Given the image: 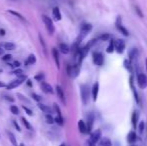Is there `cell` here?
I'll return each mask as SVG.
<instances>
[{
    "label": "cell",
    "mask_w": 147,
    "mask_h": 146,
    "mask_svg": "<svg viewBox=\"0 0 147 146\" xmlns=\"http://www.w3.org/2000/svg\"><path fill=\"white\" fill-rule=\"evenodd\" d=\"M100 138H101V130L97 129L93 133H91L89 139L86 141L85 146H96L97 142L100 140Z\"/></svg>",
    "instance_id": "1"
},
{
    "label": "cell",
    "mask_w": 147,
    "mask_h": 146,
    "mask_svg": "<svg viewBox=\"0 0 147 146\" xmlns=\"http://www.w3.org/2000/svg\"><path fill=\"white\" fill-rule=\"evenodd\" d=\"M80 93H81L82 103L86 105L89 102V98H90V90H89V86L87 84H83L80 86Z\"/></svg>",
    "instance_id": "2"
},
{
    "label": "cell",
    "mask_w": 147,
    "mask_h": 146,
    "mask_svg": "<svg viewBox=\"0 0 147 146\" xmlns=\"http://www.w3.org/2000/svg\"><path fill=\"white\" fill-rule=\"evenodd\" d=\"M26 79H27V76L26 75H22V76H20V77H17V79L12 80L9 84H7V85H6V88H7L8 90L14 89V88H16V87H18V86L21 85V84L23 83Z\"/></svg>",
    "instance_id": "3"
},
{
    "label": "cell",
    "mask_w": 147,
    "mask_h": 146,
    "mask_svg": "<svg viewBox=\"0 0 147 146\" xmlns=\"http://www.w3.org/2000/svg\"><path fill=\"white\" fill-rule=\"evenodd\" d=\"M42 20L43 23H44L45 27H46L47 31H48L49 34H53L55 31V27L54 24H53V21L50 17H48L47 15H42Z\"/></svg>",
    "instance_id": "4"
},
{
    "label": "cell",
    "mask_w": 147,
    "mask_h": 146,
    "mask_svg": "<svg viewBox=\"0 0 147 146\" xmlns=\"http://www.w3.org/2000/svg\"><path fill=\"white\" fill-rule=\"evenodd\" d=\"M137 84L140 89H145L147 86V77L142 72H137Z\"/></svg>",
    "instance_id": "5"
},
{
    "label": "cell",
    "mask_w": 147,
    "mask_h": 146,
    "mask_svg": "<svg viewBox=\"0 0 147 146\" xmlns=\"http://www.w3.org/2000/svg\"><path fill=\"white\" fill-rule=\"evenodd\" d=\"M67 74L72 78H75L79 74V65H68L67 66Z\"/></svg>",
    "instance_id": "6"
},
{
    "label": "cell",
    "mask_w": 147,
    "mask_h": 146,
    "mask_svg": "<svg viewBox=\"0 0 147 146\" xmlns=\"http://www.w3.org/2000/svg\"><path fill=\"white\" fill-rule=\"evenodd\" d=\"M124 49H125V42L123 39L114 40V50H116L117 53H119V54L123 53Z\"/></svg>",
    "instance_id": "7"
},
{
    "label": "cell",
    "mask_w": 147,
    "mask_h": 146,
    "mask_svg": "<svg viewBox=\"0 0 147 146\" xmlns=\"http://www.w3.org/2000/svg\"><path fill=\"white\" fill-rule=\"evenodd\" d=\"M92 56H93V62H94L95 65H97V66L103 65V62H104V56H103L102 53L94 52Z\"/></svg>",
    "instance_id": "8"
},
{
    "label": "cell",
    "mask_w": 147,
    "mask_h": 146,
    "mask_svg": "<svg viewBox=\"0 0 147 146\" xmlns=\"http://www.w3.org/2000/svg\"><path fill=\"white\" fill-rule=\"evenodd\" d=\"M128 56H129V61L132 63V65L134 63L137 62V59H138V56H139V52L136 48H131L128 53Z\"/></svg>",
    "instance_id": "9"
},
{
    "label": "cell",
    "mask_w": 147,
    "mask_h": 146,
    "mask_svg": "<svg viewBox=\"0 0 147 146\" xmlns=\"http://www.w3.org/2000/svg\"><path fill=\"white\" fill-rule=\"evenodd\" d=\"M116 28L118 30H119L120 32H121L123 35H125V36H128L129 35V32H128V30L126 29L125 27H124L123 25H122V23H121V18H120V16H118V18H117V20H116Z\"/></svg>",
    "instance_id": "10"
},
{
    "label": "cell",
    "mask_w": 147,
    "mask_h": 146,
    "mask_svg": "<svg viewBox=\"0 0 147 146\" xmlns=\"http://www.w3.org/2000/svg\"><path fill=\"white\" fill-rule=\"evenodd\" d=\"M93 124H94V115L93 113H89L87 115V123H86V127H87V133L91 132L92 130Z\"/></svg>",
    "instance_id": "11"
},
{
    "label": "cell",
    "mask_w": 147,
    "mask_h": 146,
    "mask_svg": "<svg viewBox=\"0 0 147 146\" xmlns=\"http://www.w3.org/2000/svg\"><path fill=\"white\" fill-rule=\"evenodd\" d=\"M41 89H42L43 92L48 93V94H52L53 92H54L52 86H51L50 84L46 83V82H41Z\"/></svg>",
    "instance_id": "12"
},
{
    "label": "cell",
    "mask_w": 147,
    "mask_h": 146,
    "mask_svg": "<svg viewBox=\"0 0 147 146\" xmlns=\"http://www.w3.org/2000/svg\"><path fill=\"white\" fill-rule=\"evenodd\" d=\"M91 92H92L93 101H96L97 96H98V92H99V83L98 82H95V83L93 84L92 88H91Z\"/></svg>",
    "instance_id": "13"
},
{
    "label": "cell",
    "mask_w": 147,
    "mask_h": 146,
    "mask_svg": "<svg viewBox=\"0 0 147 146\" xmlns=\"http://www.w3.org/2000/svg\"><path fill=\"white\" fill-rule=\"evenodd\" d=\"M138 119H139V113H138V111L137 110L133 111V113H132V117H131V123H132V125H133L134 128L137 127Z\"/></svg>",
    "instance_id": "14"
},
{
    "label": "cell",
    "mask_w": 147,
    "mask_h": 146,
    "mask_svg": "<svg viewBox=\"0 0 147 146\" xmlns=\"http://www.w3.org/2000/svg\"><path fill=\"white\" fill-rule=\"evenodd\" d=\"M56 93H57V95H58L59 99L62 101V103L65 104V103H66V102H65V95H64L63 89H62V88L60 87L59 85H57V86H56Z\"/></svg>",
    "instance_id": "15"
},
{
    "label": "cell",
    "mask_w": 147,
    "mask_h": 146,
    "mask_svg": "<svg viewBox=\"0 0 147 146\" xmlns=\"http://www.w3.org/2000/svg\"><path fill=\"white\" fill-rule=\"evenodd\" d=\"M35 62H36V56L34 54H30L25 60V62H24V65L25 66H29V65H33Z\"/></svg>",
    "instance_id": "16"
},
{
    "label": "cell",
    "mask_w": 147,
    "mask_h": 146,
    "mask_svg": "<svg viewBox=\"0 0 147 146\" xmlns=\"http://www.w3.org/2000/svg\"><path fill=\"white\" fill-rule=\"evenodd\" d=\"M137 140V136H136V133L134 131H130L127 135V141L130 144H133L135 141Z\"/></svg>",
    "instance_id": "17"
},
{
    "label": "cell",
    "mask_w": 147,
    "mask_h": 146,
    "mask_svg": "<svg viewBox=\"0 0 147 146\" xmlns=\"http://www.w3.org/2000/svg\"><path fill=\"white\" fill-rule=\"evenodd\" d=\"M52 56L54 58L55 64H56L57 68L60 67V62H59V54H58V50L56 48H52Z\"/></svg>",
    "instance_id": "18"
},
{
    "label": "cell",
    "mask_w": 147,
    "mask_h": 146,
    "mask_svg": "<svg viewBox=\"0 0 147 146\" xmlns=\"http://www.w3.org/2000/svg\"><path fill=\"white\" fill-rule=\"evenodd\" d=\"M130 87H131L132 92H133V94H134V99H135V101L137 102L138 104H140L139 96H138V93H137V91H136V89H135V87H134V85L132 84V76L130 77Z\"/></svg>",
    "instance_id": "19"
},
{
    "label": "cell",
    "mask_w": 147,
    "mask_h": 146,
    "mask_svg": "<svg viewBox=\"0 0 147 146\" xmlns=\"http://www.w3.org/2000/svg\"><path fill=\"white\" fill-rule=\"evenodd\" d=\"M38 108L41 111H43V112H44L45 114H51V113H52V110H51V108L49 107V106L45 105V104L39 103L38 104Z\"/></svg>",
    "instance_id": "20"
},
{
    "label": "cell",
    "mask_w": 147,
    "mask_h": 146,
    "mask_svg": "<svg viewBox=\"0 0 147 146\" xmlns=\"http://www.w3.org/2000/svg\"><path fill=\"white\" fill-rule=\"evenodd\" d=\"M52 15L53 17H54V19L56 20V21H59V20H61V13H60V10L58 7H54L52 9Z\"/></svg>",
    "instance_id": "21"
},
{
    "label": "cell",
    "mask_w": 147,
    "mask_h": 146,
    "mask_svg": "<svg viewBox=\"0 0 147 146\" xmlns=\"http://www.w3.org/2000/svg\"><path fill=\"white\" fill-rule=\"evenodd\" d=\"M78 128L81 133H87V127H86V123L83 120L78 121Z\"/></svg>",
    "instance_id": "22"
},
{
    "label": "cell",
    "mask_w": 147,
    "mask_h": 146,
    "mask_svg": "<svg viewBox=\"0 0 147 146\" xmlns=\"http://www.w3.org/2000/svg\"><path fill=\"white\" fill-rule=\"evenodd\" d=\"M59 50L61 51L63 54H68V53H69V51H70V48H69V46H68L67 44H65V43H60Z\"/></svg>",
    "instance_id": "23"
},
{
    "label": "cell",
    "mask_w": 147,
    "mask_h": 146,
    "mask_svg": "<svg viewBox=\"0 0 147 146\" xmlns=\"http://www.w3.org/2000/svg\"><path fill=\"white\" fill-rule=\"evenodd\" d=\"M98 146H112V143H111L110 139L107 138V137H104V138H102L99 141Z\"/></svg>",
    "instance_id": "24"
},
{
    "label": "cell",
    "mask_w": 147,
    "mask_h": 146,
    "mask_svg": "<svg viewBox=\"0 0 147 146\" xmlns=\"http://www.w3.org/2000/svg\"><path fill=\"white\" fill-rule=\"evenodd\" d=\"M124 67H125L126 69H127L129 72H133V65H132V63L129 61V59H126V60H124Z\"/></svg>",
    "instance_id": "25"
},
{
    "label": "cell",
    "mask_w": 147,
    "mask_h": 146,
    "mask_svg": "<svg viewBox=\"0 0 147 146\" xmlns=\"http://www.w3.org/2000/svg\"><path fill=\"white\" fill-rule=\"evenodd\" d=\"M8 12H9L10 14H12L13 16H15L16 18L20 19L21 21H23V22L25 21V17H23V15H21L19 12H16V11H14V10H8Z\"/></svg>",
    "instance_id": "26"
},
{
    "label": "cell",
    "mask_w": 147,
    "mask_h": 146,
    "mask_svg": "<svg viewBox=\"0 0 147 146\" xmlns=\"http://www.w3.org/2000/svg\"><path fill=\"white\" fill-rule=\"evenodd\" d=\"M3 47H4V49H6V50H14L16 46H15V44L12 42H6L3 44Z\"/></svg>",
    "instance_id": "27"
},
{
    "label": "cell",
    "mask_w": 147,
    "mask_h": 146,
    "mask_svg": "<svg viewBox=\"0 0 147 146\" xmlns=\"http://www.w3.org/2000/svg\"><path fill=\"white\" fill-rule=\"evenodd\" d=\"M21 121H22V123H23V125L25 126V128L26 129H28V130H32V126H31V124L29 122H28V120L27 119H25V117H22L21 118Z\"/></svg>",
    "instance_id": "28"
},
{
    "label": "cell",
    "mask_w": 147,
    "mask_h": 146,
    "mask_svg": "<svg viewBox=\"0 0 147 146\" xmlns=\"http://www.w3.org/2000/svg\"><path fill=\"white\" fill-rule=\"evenodd\" d=\"M8 136H9V139H10V141H11V143H12V145L13 146H18L17 145V141H16V138H15V136H14V134L12 132H8Z\"/></svg>",
    "instance_id": "29"
},
{
    "label": "cell",
    "mask_w": 147,
    "mask_h": 146,
    "mask_svg": "<svg viewBox=\"0 0 147 146\" xmlns=\"http://www.w3.org/2000/svg\"><path fill=\"white\" fill-rule=\"evenodd\" d=\"M114 51V40H110L109 42V45L106 49V52L107 53H112Z\"/></svg>",
    "instance_id": "30"
},
{
    "label": "cell",
    "mask_w": 147,
    "mask_h": 146,
    "mask_svg": "<svg viewBox=\"0 0 147 146\" xmlns=\"http://www.w3.org/2000/svg\"><path fill=\"white\" fill-rule=\"evenodd\" d=\"M45 119H46V122L48 124H52L54 122V118H53L51 114H45Z\"/></svg>",
    "instance_id": "31"
},
{
    "label": "cell",
    "mask_w": 147,
    "mask_h": 146,
    "mask_svg": "<svg viewBox=\"0 0 147 146\" xmlns=\"http://www.w3.org/2000/svg\"><path fill=\"white\" fill-rule=\"evenodd\" d=\"M54 122H56L57 124L60 125V126H62V125L64 124V120H63V117H59V116H57V117H55L54 118Z\"/></svg>",
    "instance_id": "32"
},
{
    "label": "cell",
    "mask_w": 147,
    "mask_h": 146,
    "mask_svg": "<svg viewBox=\"0 0 147 146\" xmlns=\"http://www.w3.org/2000/svg\"><path fill=\"white\" fill-rule=\"evenodd\" d=\"M10 111H11V113H13L14 115H18V114H19V110H18L17 106H15V105L10 106Z\"/></svg>",
    "instance_id": "33"
},
{
    "label": "cell",
    "mask_w": 147,
    "mask_h": 146,
    "mask_svg": "<svg viewBox=\"0 0 147 146\" xmlns=\"http://www.w3.org/2000/svg\"><path fill=\"white\" fill-rule=\"evenodd\" d=\"M34 79L37 80V81H43V79H44V75H43L42 73H39V74H37V75H35Z\"/></svg>",
    "instance_id": "34"
},
{
    "label": "cell",
    "mask_w": 147,
    "mask_h": 146,
    "mask_svg": "<svg viewBox=\"0 0 147 146\" xmlns=\"http://www.w3.org/2000/svg\"><path fill=\"white\" fill-rule=\"evenodd\" d=\"M32 98L34 100H36L37 102H40L41 100H42V97H41L40 95H38V94H36V93H32Z\"/></svg>",
    "instance_id": "35"
},
{
    "label": "cell",
    "mask_w": 147,
    "mask_h": 146,
    "mask_svg": "<svg viewBox=\"0 0 147 146\" xmlns=\"http://www.w3.org/2000/svg\"><path fill=\"white\" fill-rule=\"evenodd\" d=\"M14 74V75H16L17 77H20V76L23 75V71L21 70V69H16V70H14L13 72H12Z\"/></svg>",
    "instance_id": "36"
},
{
    "label": "cell",
    "mask_w": 147,
    "mask_h": 146,
    "mask_svg": "<svg viewBox=\"0 0 147 146\" xmlns=\"http://www.w3.org/2000/svg\"><path fill=\"white\" fill-rule=\"evenodd\" d=\"M134 8H135V9H134V10H135V12H136V13H137V15L139 16V17L143 18V13H142V11L139 9V7H138V6H135V7H134Z\"/></svg>",
    "instance_id": "37"
},
{
    "label": "cell",
    "mask_w": 147,
    "mask_h": 146,
    "mask_svg": "<svg viewBox=\"0 0 147 146\" xmlns=\"http://www.w3.org/2000/svg\"><path fill=\"white\" fill-rule=\"evenodd\" d=\"M138 131H139L140 133H143V131H144V122L143 121H141V122L139 123V125H138Z\"/></svg>",
    "instance_id": "38"
},
{
    "label": "cell",
    "mask_w": 147,
    "mask_h": 146,
    "mask_svg": "<svg viewBox=\"0 0 147 146\" xmlns=\"http://www.w3.org/2000/svg\"><path fill=\"white\" fill-rule=\"evenodd\" d=\"M109 38H110V35H109V34H103V35H101L99 37V39H100L101 41H106V40H108Z\"/></svg>",
    "instance_id": "39"
},
{
    "label": "cell",
    "mask_w": 147,
    "mask_h": 146,
    "mask_svg": "<svg viewBox=\"0 0 147 146\" xmlns=\"http://www.w3.org/2000/svg\"><path fill=\"white\" fill-rule=\"evenodd\" d=\"M22 108H23V110L25 111V112L27 113V114L29 115V116H32V115H33L32 111H31V110H30V109H29V108H28V107H26L25 105H22Z\"/></svg>",
    "instance_id": "40"
},
{
    "label": "cell",
    "mask_w": 147,
    "mask_h": 146,
    "mask_svg": "<svg viewBox=\"0 0 147 146\" xmlns=\"http://www.w3.org/2000/svg\"><path fill=\"white\" fill-rule=\"evenodd\" d=\"M54 109H55V111H56V113H57V116L62 117L61 111H60V108H59V106L57 105V104H54Z\"/></svg>",
    "instance_id": "41"
},
{
    "label": "cell",
    "mask_w": 147,
    "mask_h": 146,
    "mask_svg": "<svg viewBox=\"0 0 147 146\" xmlns=\"http://www.w3.org/2000/svg\"><path fill=\"white\" fill-rule=\"evenodd\" d=\"M17 96H18V97H19V99H20V100H22V101H25V102H27V103H30V101H29V100H28L27 98H25V97H24V96L22 95V94L18 93V94H17Z\"/></svg>",
    "instance_id": "42"
},
{
    "label": "cell",
    "mask_w": 147,
    "mask_h": 146,
    "mask_svg": "<svg viewBox=\"0 0 147 146\" xmlns=\"http://www.w3.org/2000/svg\"><path fill=\"white\" fill-rule=\"evenodd\" d=\"M39 39H40V43L42 44L43 46V50H44V52L46 53V46H45V43H44V40H43V37L41 35H39Z\"/></svg>",
    "instance_id": "43"
},
{
    "label": "cell",
    "mask_w": 147,
    "mask_h": 146,
    "mask_svg": "<svg viewBox=\"0 0 147 146\" xmlns=\"http://www.w3.org/2000/svg\"><path fill=\"white\" fill-rule=\"evenodd\" d=\"M11 58H12L11 54H6V55H4V56L2 57V60H3V61H9Z\"/></svg>",
    "instance_id": "44"
},
{
    "label": "cell",
    "mask_w": 147,
    "mask_h": 146,
    "mask_svg": "<svg viewBox=\"0 0 147 146\" xmlns=\"http://www.w3.org/2000/svg\"><path fill=\"white\" fill-rule=\"evenodd\" d=\"M13 125H14V126H15V128L17 129V131H19V132H20V131H21V129H20L19 125L17 124V122H16L15 120H13Z\"/></svg>",
    "instance_id": "45"
},
{
    "label": "cell",
    "mask_w": 147,
    "mask_h": 146,
    "mask_svg": "<svg viewBox=\"0 0 147 146\" xmlns=\"http://www.w3.org/2000/svg\"><path fill=\"white\" fill-rule=\"evenodd\" d=\"M19 66H20V62H19V61H14V62H13V65H12V67H15V68H18Z\"/></svg>",
    "instance_id": "46"
},
{
    "label": "cell",
    "mask_w": 147,
    "mask_h": 146,
    "mask_svg": "<svg viewBox=\"0 0 147 146\" xmlns=\"http://www.w3.org/2000/svg\"><path fill=\"white\" fill-rule=\"evenodd\" d=\"M5 99L7 101H10V102H14V98L11 97V96H5Z\"/></svg>",
    "instance_id": "47"
},
{
    "label": "cell",
    "mask_w": 147,
    "mask_h": 146,
    "mask_svg": "<svg viewBox=\"0 0 147 146\" xmlns=\"http://www.w3.org/2000/svg\"><path fill=\"white\" fill-rule=\"evenodd\" d=\"M2 87H6V84L4 83V82L0 81V88H2Z\"/></svg>",
    "instance_id": "48"
},
{
    "label": "cell",
    "mask_w": 147,
    "mask_h": 146,
    "mask_svg": "<svg viewBox=\"0 0 147 146\" xmlns=\"http://www.w3.org/2000/svg\"><path fill=\"white\" fill-rule=\"evenodd\" d=\"M0 35H5V30L4 29H0Z\"/></svg>",
    "instance_id": "49"
},
{
    "label": "cell",
    "mask_w": 147,
    "mask_h": 146,
    "mask_svg": "<svg viewBox=\"0 0 147 146\" xmlns=\"http://www.w3.org/2000/svg\"><path fill=\"white\" fill-rule=\"evenodd\" d=\"M2 54H3V49L0 47V55H2Z\"/></svg>",
    "instance_id": "50"
},
{
    "label": "cell",
    "mask_w": 147,
    "mask_h": 146,
    "mask_svg": "<svg viewBox=\"0 0 147 146\" xmlns=\"http://www.w3.org/2000/svg\"><path fill=\"white\" fill-rule=\"evenodd\" d=\"M28 85L31 86V82H30V80H28Z\"/></svg>",
    "instance_id": "51"
},
{
    "label": "cell",
    "mask_w": 147,
    "mask_h": 146,
    "mask_svg": "<svg viewBox=\"0 0 147 146\" xmlns=\"http://www.w3.org/2000/svg\"><path fill=\"white\" fill-rule=\"evenodd\" d=\"M60 146H66V144H65V143H62V144L60 145Z\"/></svg>",
    "instance_id": "52"
},
{
    "label": "cell",
    "mask_w": 147,
    "mask_h": 146,
    "mask_svg": "<svg viewBox=\"0 0 147 146\" xmlns=\"http://www.w3.org/2000/svg\"><path fill=\"white\" fill-rule=\"evenodd\" d=\"M19 146H25V145H24V144H23V143H21V144H20Z\"/></svg>",
    "instance_id": "53"
},
{
    "label": "cell",
    "mask_w": 147,
    "mask_h": 146,
    "mask_svg": "<svg viewBox=\"0 0 147 146\" xmlns=\"http://www.w3.org/2000/svg\"><path fill=\"white\" fill-rule=\"evenodd\" d=\"M131 146H134V145H131Z\"/></svg>",
    "instance_id": "54"
}]
</instances>
